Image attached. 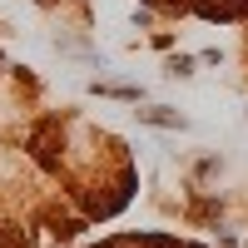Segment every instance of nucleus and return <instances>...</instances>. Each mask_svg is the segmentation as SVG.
Listing matches in <instances>:
<instances>
[{"instance_id": "obj_2", "label": "nucleus", "mask_w": 248, "mask_h": 248, "mask_svg": "<svg viewBox=\"0 0 248 248\" xmlns=\"http://www.w3.org/2000/svg\"><path fill=\"white\" fill-rule=\"evenodd\" d=\"M144 119H149V124H179V114H159V109H149Z\"/></svg>"}, {"instance_id": "obj_1", "label": "nucleus", "mask_w": 248, "mask_h": 248, "mask_svg": "<svg viewBox=\"0 0 248 248\" xmlns=\"http://www.w3.org/2000/svg\"><path fill=\"white\" fill-rule=\"evenodd\" d=\"M139 248H179V238H164V233H144Z\"/></svg>"}]
</instances>
